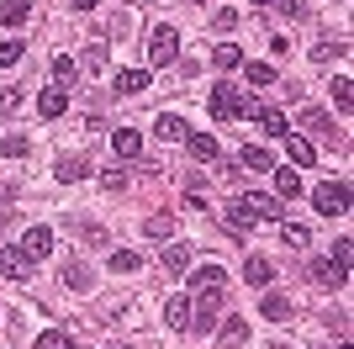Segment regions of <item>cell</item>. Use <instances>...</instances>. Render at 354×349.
<instances>
[{
  "instance_id": "obj_13",
  "label": "cell",
  "mask_w": 354,
  "mask_h": 349,
  "mask_svg": "<svg viewBox=\"0 0 354 349\" xmlns=\"http://www.w3.org/2000/svg\"><path fill=\"white\" fill-rule=\"evenodd\" d=\"M312 270H317V280H323V286H344V280H349V265L333 260V254H328V260H317Z\"/></svg>"
},
{
  "instance_id": "obj_31",
  "label": "cell",
  "mask_w": 354,
  "mask_h": 349,
  "mask_svg": "<svg viewBox=\"0 0 354 349\" xmlns=\"http://www.w3.org/2000/svg\"><path fill=\"white\" fill-rule=\"evenodd\" d=\"M64 280H69L74 291H90V270H85V265H69V270H64Z\"/></svg>"
},
{
  "instance_id": "obj_41",
  "label": "cell",
  "mask_w": 354,
  "mask_h": 349,
  "mask_svg": "<svg viewBox=\"0 0 354 349\" xmlns=\"http://www.w3.org/2000/svg\"><path fill=\"white\" fill-rule=\"evenodd\" d=\"M16 106H21V90H6V96H0V116L16 111Z\"/></svg>"
},
{
  "instance_id": "obj_1",
  "label": "cell",
  "mask_w": 354,
  "mask_h": 349,
  "mask_svg": "<svg viewBox=\"0 0 354 349\" xmlns=\"http://www.w3.org/2000/svg\"><path fill=\"white\" fill-rule=\"evenodd\" d=\"M249 106H254V101H243V96H238V85H227V80H217V85H212V116H217V122H233V116H243Z\"/></svg>"
},
{
  "instance_id": "obj_18",
  "label": "cell",
  "mask_w": 354,
  "mask_h": 349,
  "mask_svg": "<svg viewBox=\"0 0 354 349\" xmlns=\"http://www.w3.org/2000/svg\"><path fill=\"white\" fill-rule=\"evenodd\" d=\"M243 280H249V286H270V280H275V265L254 254V260H243Z\"/></svg>"
},
{
  "instance_id": "obj_22",
  "label": "cell",
  "mask_w": 354,
  "mask_h": 349,
  "mask_svg": "<svg viewBox=\"0 0 354 349\" xmlns=\"http://www.w3.org/2000/svg\"><path fill=\"white\" fill-rule=\"evenodd\" d=\"M27 16H32L27 0H0V21H6V27H21Z\"/></svg>"
},
{
  "instance_id": "obj_24",
  "label": "cell",
  "mask_w": 354,
  "mask_h": 349,
  "mask_svg": "<svg viewBox=\"0 0 354 349\" xmlns=\"http://www.w3.org/2000/svg\"><path fill=\"white\" fill-rule=\"evenodd\" d=\"M212 64H217V69H238V64H243L238 43H217V48H212Z\"/></svg>"
},
{
  "instance_id": "obj_21",
  "label": "cell",
  "mask_w": 354,
  "mask_h": 349,
  "mask_svg": "<svg viewBox=\"0 0 354 349\" xmlns=\"http://www.w3.org/2000/svg\"><path fill=\"white\" fill-rule=\"evenodd\" d=\"M243 339H249V323H243V318L222 323V349H243Z\"/></svg>"
},
{
  "instance_id": "obj_11",
  "label": "cell",
  "mask_w": 354,
  "mask_h": 349,
  "mask_svg": "<svg viewBox=\"0 0 354 349\" xmlns=\"http://www.w3.org/2000/svg\"><path fill=\"white\" fill-rule=\"evenodd\" d=\"M191 265H196V249L191 244H169V249H164V270H169V276H185Z\"/></svg>"
},
{
  "instance_id": "obj_7",
  "label": "cell",
  "mask_w": 354,
  "mask_h": 349,
  "mask_svg": "<svg viewBox=\"0 0 354 349\" xmlns=\"http://www.w3.org/2000/svg\"><path fill=\"white\" fill-rule=\"evenodd\" d=\"M0 276L6 280H32V260L21 249H0Z\"/></svg>"
},
{
  "instance_id": "obj_36",
  "label": "cell",
  "mask_w": 354,
  "mask_h": 349,
  "mask_svg": "<svg viewBox=\"0 0 354 349\" xmlns=\"http://www.w3.org/2000/svg\"><path fill=\"white\" fill-rule=\"evenodd\" d=\"M243 164H249V170H270V154L265 148H243Z\"/></svg>"
},
{
  "instance_id": "obj_30",
  "label": "cell",
  "mask_w": 354,
  "mask_h": 349,
  "mask_svg": "<svg viewBox=\"0 0 354 349\" xmlns=\"http://www.w3.org/2000/svg\"><path fill=\"white\" fill-rule=\"evenodd\" d=\"M301 122H307L312 132H323V138H333V122H328V116L317 111V106H307V111H301Z\"/></svg>"
},
{
  "instance_id": "obj_42",
  "label": "cell",
  "mask_w": 354,
  "mask_h": 349,
  "mask_svg": "<svg viewBox=\"0 0 354 349\" xmlns=\"http://www.w3.org/2000/svg\"><path fill=\"white\" fill-rule=\"evenodd\" d=\"M106 186L122 190V186H127V170H122V164H117V170H106Z\"/></svg>"
},
{
  "instance_id": "obj_8",
  "label": "cell",
  "mask_w": 354,
  "mask_h": 349,
  "mask_svg": "<svg viewBox=\"0 0 354 349\" xmlns=\"http://www.w3.org/2000/svg\"><path fill=\"white\" fill-rule=\"evenodd\" d=\"M249 116H254V122H259V127L270 132V138H286V132H291L286 111H275V106H249Z\"/></svg>"
},
{
  "instance_id": "obj_45",
  "label": "cell",
  "mask_w": 354,
  "mask_h": 349,
  "mask_svg": "<svg viewBox=\"0 0 354 349\" xmlns=\"http://www.w3.org/2000/svg\"><path fill=\"white\" fill-rule=\"evenodd\" d=\"M254 6H281V0H254Z\"/></svg>"
},
{
  "instance_id": "obj_10",
  "label": "cell",
  "mask_w": 354,
  "mask_h": 349,
  "mask_svg": "<svg viewBox=\"0 0 354 349\" xmlns=\"http://www.w3.org/2000/svg\"><path fill=\"white\" fill-rule=\"evenodd\" d=\"M164 318H169L175 334H185L191 328V296H164Z\"/></svg>"
},
{
  "instance_id": "obj_9",
  "label": "cell",
  "mask_w": 354,
  "mask_h": 349,
  "mask_svg": "<svg viewBox=\"0 0 354 349\" xmlns=\"http://www.w3.org/2000/svg\"><path fill=\"white\" fill-rule=\"evenodd\" d=\"M153 132H159L164 143H185V138H191V127H185V116H175V111H159Z\"/></svg>"
},
{
  "instance_id": "obj_12",
  "label": "cell",
  "mask_w": 354,
  "mask_h": 349,
  "mask_svg": "<svg viewBox=\"0 0 354 349\" xmlns=\"http://www.w3.org/2000/svg\"><path fill=\"white\" fill-rule=\"evenodd\" d=\"M111 148H117V159L127 164V159H138V154H143V138H138L133 127H117V132H111Z\"/></svg>"
},
{
  "instance_id": "obj_37",
  "label": "cell",
  "mask_w": 354,
  "mask_h": 349,
  "mask_svg": "<svg viewBox=\"0 0 354 349\" xmlns=\"http://www.w3.org/2000/svg\"><path fill=\"white\" fill-rule=\"evenodd\" d=\"M74 233H80L85 244H106V228H95V222H90V228H80V222H74Z\"/></svg>"
},
{
  "instance_id": "obj_2",
  "label": "cell",
  "mask_w": 354,
  "mask_h": 349,
  "mask_svg": "<svg viewBox=\"0 0 354 349\" xmlns=\"http://www.w3.org/2000/svg\"><path fill=\"white\" fill-rule=\"evenodd\" d=\"M233 217H249V222H275L281 217V202H275V196H238L233 202Z\"/></svg>"
},
{
  "instance_id": "obj_20",
  "label": "cell",
  "mask_w": 354,
  "mask_h": 349,
  "mask_svg": "<svg viewBox=\"0 0 354 349\" xmlns=\"http://www.w3.org/2000/svg\"><path fill=\"white\" fill-rule=\"evenodd\" d=\"M117 90H122V96H143V90H148V69H122Z\"/></svg>"
},
{
  "instance_id": "obj_39",
  "label": "cell",
  "mask_w": 354,
  "mask_h": 349,
  "mask_svg": "<svg viewBox=\"0 0 354 349\" xmlns=\"http://www.w3.org/2000/svg\"><path fill=\"white\" fill-rule=\"evenodd\" d=\"M281 238H286L291 249H307V228H281Z\"/></svg>"
},
{
  "instance_id": "obj_15",
  "label": "cell",
  "mask_w": 354,
  "mask_h": 349,
  "mask_svg": "<svg viewBox=\"0 0 354 349\" xmlns=\"http://www.w3.org/2000/svg\"><path fill=\"white\" fill-rule=\"evenodd\" d=\"M286 154H291V164H296V170H307V164L317 159V148H312L307 138H296V132H286Z\"/></svg>"
},
{
  "instance_id": "obj_25",
  "label": "cell",
  "mask_w": 354,
  "mask_h": 349,
  "mask_svg": "<svg viewBox=\"0 0 354 349\" xmlns=\"http://www.w3.org/2000/svg\"><path fill=\"white\" fill-rule=\"evenodd\" d=\"M275 190H281V196H301V174H291V164H286V170H275Z\"/></svg>"
},
{
  "instance_id": "obj_14",
  "label": "cell",
  "mask_w": 354,
  "mask_h": 349,
  "mask_svg": "<svg viewBox=\"0 0 354 349\" xmlns=\"http://www.w3.org/2000/svg\"><path fill=\"white\" fill-rule=\"evenodd\" d=\"M53 174H59L64 186H74V180H85V174H95V170H90V159H85V154H80V159L69 154V159H59V170H53Z\"/></svg>"
},
{
  "instance_id": "obj_27",
  "label": "cell",
  "mask_w": 354,
  "mask_h": 349,
  "mask_svg": "<svg viewBox=\"0 0 354 349\" xmlns=\"http://www.w3.org/2000/svg\"><path fill=\"white\" fill-rule=\"evenodd\" d=\"M106 265H111L117 276H133V270H138V265H143V260H138L133 249H117V254H111V260H106Z\"/></svg>"
},
{
  "instance_id": "obj_40",
  "label": "cell",
  "mask_w": 354,
  "mask_h": 349,
  "mask_svg": "<svg viewBox=\"0 0 354 349\" xmlns=\"http://www.w3.org/2000/svg\"><path fill=\"white\" fill-rule=\"evenodd\" d=\"M238 27V11H227V6H222V11H217V32H233Z\"/></svg>"
},
{
  "instance_id": "obj_32",
  "label": "cell",
  "mask_w": 354,
  "mask_h": 349,
  "mask_svg": "<svg viewBox=\"0 0 354 349\" xmlns=\"http://www.w3.org/2000/svg\"><path fill=\"white\" fill-rule=\"evenodd\" d=\"M333 101H339L344 111H349V106H354V85H349V80H344V74H339V80H333Z\"/></svg>"
},
{
  "instance_id": "obj_38",
  "label": "cell",
  "mask_w": 354,
  "mask_h": 349,
  "mask_svg": "<svg viewBox=\"0 0 354 349\" xmlns=\"http://www.w3.org/2000/svg\"><path fill=\"white\" fill-rule=\"evenodd\" d=\"M85 69H106V48H101V43H90V53H85Z\"/></svg>"
},
{
  "instance_id": "obj_34",
  "label": "cell",
  "mask_w": 354,
  "mask_h": 349,
  "mask_svg": "<svg viewBox=\"0 0 354 349\" xmlns=\"http://www.w3.org/2000/svg\"><path fill=\"white\" fill-rule=\"evenodd\" d=\"M339 53H349V48H344V43H317V48H312L317 64H328V58H339Z\"/></svg>"
},
{
  "instance_id": "obj_6",
  "label": "cell",
  "mask_w": 354,
  "mask_h": 349,
  "mask_svg": "<svg viewBox=\"0 0 354 349\" xmlns=\"http://www.w3.org/2000/svg\"><path fill=\"white\" fill-rule=\"evenodd\" d=\"M16 249H21L27 260H43V254H53V233H48L43 222H37V228H27V233H21V244H16Z\"/></svg>"
},
{
  "instance_id": "obj_44",
  "label": "cell",
  "mask_w": 354,
  "mask_h": 349,
  "mask_svg": "<svg viewBox=\"0 0 354 349\" xmlns=\"http://www.w3.org/2000/svg\"><path fill=\"white\" fill-rule=\"evenodd\" d=\"M74 6H80V11H95V0H74Z\"/></svg>"
},
{
  "instance_id": "obj_26",
  "label": "cell",
  "mask_w": 354,
  "mask_h": 349,
  "mask_svg": "<svg viewBox=\"0 0 354 349\" xmlns=\"http://www.w3.org/2000/svg\"><path fill=\"white\" fill-rule=\"evenodd\" d=\"M37 349H80L64 328H48V334H37Z\"/></svg>"
},
{
  "instance_id": "obj_4",
  "label": "cell",
  "mask_w": 354,
  "mask_h": 349,
  "mask_svg": "<svg viewBox=\"0 0 354 349\" xmlns=\"http://www.w3.org/2000/svg\"><path fill=\"white\" fill-rule=\"evenodd\" d=\"M185 276H191V291H196V296H222V291H227V276H222L217 265H201V270L191 265Z\"/></svg>"
},
{
  "instance_id": "obj_33",
  "label": "cell",
  "mask_w": 354,
  "mask_h": 349,
  "mask_svg": "<svg viewBox=\"0 0 354 349\" xmlns=\"http://www.w3.org/2000/svg\"><path fill=\"white\" fill-rule=\"evenodd\" d=\"M249 85H275V69L270 64H249Z\"/></svg>"
},
{
  "instance_id": "obj_35",
  "label": "cell",
  "mask_w": 354,
  "mask_h": 349,
  "mask_svg": "<svg viewBox=\"0 0 354 349\" xmlns=\"http://www.w3.org/2000/svg\"><path fill=\"white\" fill-rule=\"evenodd\" d=\"M27 138H6V143H0V154H6V159H21V154H27Z\"/></svg>"
},
{
  "instance_id": "obj_29",
  "label": "cell",
  "mask_w": 354,
  "mask_h": 349,
  "mask_svg": "<svg viewBox=\"0 0 354 349\" xmlns=\"http://www.w3.org/2000/svg\"><path fill=\"white\" fill-rule=\"evenodd\" d=\"M21 53H27V43H21V37H6V43H0V64H6V69H11V64H21Z\"/></svg>"
},
{
  "instance_id": "obj_43",
  "label": "cell",
  "mask_w": 354,
  "mask_h": 349,
  "mask_svg": "<svg viewBox=\"0 0 354 349\" xmlns=\"http://www.w3.org/2000/svg\"><path fill=\"white\" fill-rule=\"evenodd\" d=\"M349 254H354V238H339V244H333V260L349 265Z\"/></svg>"
},
{
  "instance_id": "obj_28",
  "label": "cell",
  "mask_w": 354,
  "mask_h": 349,
  "mask_svg": "<svg viewBox=\"0 0 354 349\" xmlns=\"http://www.w3.org/2000/svg\"><path fill=\"white\" fill-rule=\"evenodd\" d=\"M74 74H80V58H69V53H59V58H53V80H59V85H69Z\"/></svg>"
},
{
  "instance_id": "obj_5",
  "label": "cell",
  "mask_w": 354,
  "mask_h": 349,
  "mask_svg": "<svg viewBox=\"0 0 354 349\" xmlns=\"http://www.w3.org/2000/svg\"><path fill=\"white\" fill-rule=\"evenodd\" d=\"M312 202H317V212H349V186H344V180L317 186V190H312Z\"/></svg>"
},
{
  "instance_id": "obj_19",
  "label": "cell",
  "mask_w": 354,
  "mask_h": 349,
  "mask_svg": "<svg viewBox=\"0 0 354 349\" xmlns=\"http://www.w3.org/2000/svg\"><path fill=\"white\" fill-rule=\"evenodd\" d=\"M259 312H265L270 323H286V318H291V296H281V291H270L265 302H259Z\"/></svg>"
},
{
  "instance_id": "obj_23",
  "label": "cell",
  "mask_w": 354,
  "mask_h": 349,
  "mask_svg": "<svg viewBox=\"0 0 354 349\" xmlns=\"http://www.w3.org/2000/svg\"><path fill=\"white\" fill-rule=\"evenodd\" d=\"M185 143H191V154H196V159H217V138H212V132H191V138H185Z\"/></svg>"
},
{
  "instance_id": "obj_3",
  "label": "cell",
  "mask_w": 354,
  "mask_h": 349,
  "mask_svg": "<svg viewBox=\"0 0 354 349\" xmlns=\"http://www.w3.org/2000/svg\"><path fill=\"white\" fill-rule=\"evenodd\" d=\"M148 58H153L159 69H164V64H175V58H180V32L175 27H153V32H148Z\"/></svg>"
},
{
  "instance_id": "obj_16",
  "label": "cell",
  "mask_w": 354,
  "mask_h": 349,
  "mask_svg": "<svg viewBox=\"0 0 354 349\" xmlns=\"http://www.w3.org/2000/svg\"><path fill=\"white\" fill-rule=\"evenodd\" d=\"M143 233L153 238V244H164V238H175V212H153V217L143 222Z\"/></svg>"
},
{
  "instance_id": "obj_17",
  "label": "cell",
  "mask_w": 354,
  "mask_h": 349,
  "mask_svg": "<svg viewBox=\"0 0 354 349\" xmlns=\"http://www.w3.org/2000/svg\"><path fill=\"white\" fill-rule=\"evenodd\" d=\"M64 111H69V96H64V90H43V96H37V116L53 122V116H64Z\"/></svg>"
}]
</instances>
